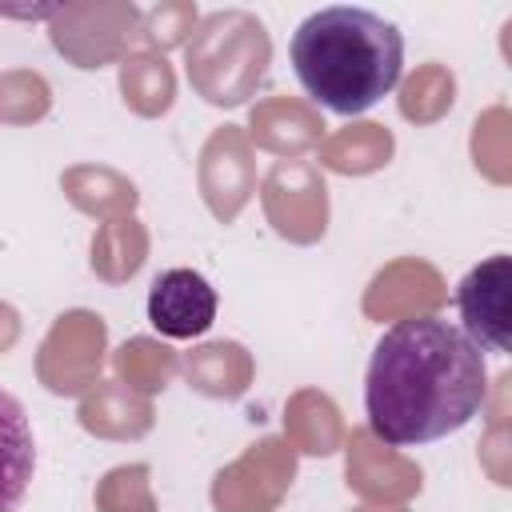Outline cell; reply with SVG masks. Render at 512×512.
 <instances>
[{
	"mask_svg": "<svg viewBox=\"0 0 512 512\" xmlns=\"http://www.w3.org/2000/svg\"><path fill=\"white\" fill-rule=\"evenodd\" d=\"M488 396L484 352L444 316L392 324L368 360L364 412L376 440L416 448L460 432Z\"/></svg>",
	"mask_w": 512,
	"mask_h": 512,
	"instance_id": "1",
	"label": "cell"
},
{
	"mask_svg": "<svg viewBox=\"0 0 512 512\" xmlns=\"http://www.w3.org/2000/svg\"><path fill=\"white\" fill-rule=\"evenodd\" d=\"M300 88L336 116L380 104L404 72V36L372 8L332 4L312 12L288 44Z\"/></svg>",
	"mask_w": 512,
	"mask_h": 512,
	"instance_id": "2",
	"label": "cell"
},
{
	"mask_svg": "<svg viewBox=\"0 0 512 512\" xmlns=\"http://www.w3.org/2000/svg\"><path fill=\"white\" fill-rule=\"evenodd\" d=\"M508 296H512V260L488 256L476 268L464 272L456 284V308H460V332L480 352H508Z\"/></svg>",
	"mask_w": 512,
	"mask_h": 512,
	"instance_id": "3",
	"label": "cell"
},
{
	"mask_svg": "<svg viewBox=\"0 0 512 512\" xmlns=\"http://www.w3.org/2000/svg\"><path fill=\"white\" fill-rule=\"evenodd\" d=\"M216 320V288L196 268H168L148 288V324L160 336L192 340Z\"/></svg>",
	"mask_w": 512,
	"mask_h": 512,
	"instance_id": "4",
	"label": "cell"
},
{
	"mask_svg": "<svg viewBox=\"0 0 512 512\" xmlns=\"http://www.w3.org/2000/svg\"><path fill=\"white\" fill-rule=\"evenodd\" d=\"M36 472V436L24 404L0 388V512H16Z\"/></svg>",
	"mask_w": 512,
	"mask_h": 512,
	"instance_id": "5",
	"label": "cell"
}]
</instances>
